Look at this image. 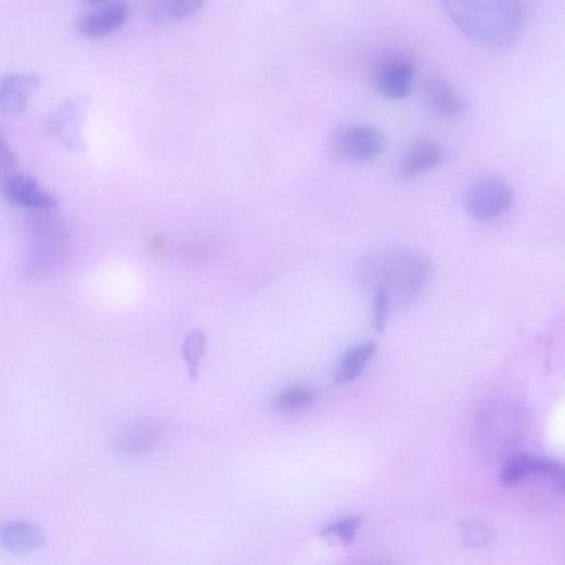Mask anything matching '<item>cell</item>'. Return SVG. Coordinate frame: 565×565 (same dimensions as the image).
<instances>
[{"instance_id":"obj_16","label":"cell","mask_w":565,"mask_h":565,"mask_svg":"<svg viewBox=\"0 0 565 565\" xmlns=\"http://www.w3.org/2000/svg\"><path fill=\"white\" fill-rule=\"evenodd\" d=\"M375 351L376 347L373 343H365L350 349L341 361L336 373L337 384L344 386L354 383Z\"/></svg>"},{"instance_id":"obj_15","label":"cell","mask_w":565,"mask_h":565,"mask_svg":"<svg viewBox=\"0 0 565 565\" xmlns=\"http://www.w3.org/2000/svg\"><path fill=\"white\" fill-rule=\"evenodd\" d=\"M206 0H152L149 18L155 26L170 21H181L194 16L205 5Z\"/></svg>"},{"instance_id":"obj_3","label":"cell","mask_w":565,"mask_h":565,"mask_svg":"<svg viewBox=\"0 0 565 565\" xmlns=\"http://www.w3.org/2000/svg\"><path fill=\"white\" fill-rule=\"evenodd\" d=\"M427 257L413 248H394L371 260V279L374 288H384L393 299L402 304L416 300L432 277Z\"/></svg>"},{"instance_id":"obj_4","label":"cell","mask_w":565,"mask_h":565,"mask_svg":"<svg viewBox=\"0 0 565 565\" xmlns=\"http://www.w3.org/2000/svg\"><path fill=\"white\" fill-rule=\"evenodd\" d=\"M512 185L497 176L472 182L463 196L465 213L476 221H489L505 215L514 204Z\"/></svg>"},{"instance_id":"obj_14","label":"cell","mask_w":565,"mask_h":565,"mask_svg":"<svg viewBox=\"0 0 565 565\" xmlns=\"http://www.w3.org/2000/svg\"><path fill=\"white\" fill-rule=\"evenodd\" d=\"M162 431L154 423L143 422L125 427L116 439V448L125 454L152 451L159 444Z\"/></svg>"},{"instance_id":"obj_24","label":"cell","mask_w":565,"mask_h":565,"mask_svg":"<svg viewBox=\"0 0 565 565\" xmlns=\"http://www.w3.org/2000/svg\"><path fill=\"white\" fill-rule=\"evenodd\" d=\"M82 2L87 4L99 5L110 2V0H82Z\"/></svg>"},{"instance_id":"obj_12","label":"cell","mask_w":565,"mask_h":565,"mask_svg":"<svg viewBox=\"0 0 565 565\" xmlns=\"http://www.w3.org/2000/svg\"><path fill=\"white\" fill-rule=\"evenodd\" d=\"M0 544L16 554H27L41 549L46 537L41 529L27 522H8L0 525Z\"/></svg>"},{"instance_id":"obj_19","label":"cell","mask_w":565,"mask_h":565,"mask_svg":"<svg viewBox=\"0 0 565 565\" xmlns=\"http://www.w3.org/2000/svg\"><path fill=\"white\" fill-rule=\"evenodd\" d=\"M318 394L310 388H294L283 393L275 400L277 409L281 411H295L316 402Z\"/></svg>"},{"instance_id":"obj_11","label":"cell","mask_w":565,"mask_h":565,"mask_svg":"<svg viewBox=\"0 0 565 565\" xmlns=\"http://www.w3.org/2000/svg\"><path fill=\"white\" fill-rule=\"evenodd\" d=\"M81 115L82 106L78 100L62 103L49 119L48 130L51 137L70 149H80Z\"/></svg>"},{"instance_id":"obj_20","label":"cell","mask_w":565,"mask_h":565,"mask_svg":"<svg viewBox=\"0 0 565 565\" xmlns=\"http://www.w3.org/2000/svg\"><path fill=\"white\" fill-rule=\"evenodd\" d=\"M391 298L389 294L382 287L374 288L373 310L374 329L378 333H384L387 328Z\"/></svg>"},{"instance_id":"obj_8","label":"cell","mask_w":565,"mask_h":565,"mask_svg":"<svg viewBox=\"0 0 565 565\" xmlns=\"http://www.w3.org/2000/svg\"><path fill=\"white\" fill-rule=\"evenodd\" d=\"M130 10L127 5L113 3L80 16L75 28L81 36L101 39L118 31L128 23Z\"/></svg>"},{"instance_id":"obj_2","label":"cell","mask_w":565,"mask_h":565,"mask_svg":"<svg viewBox=\"0 0 565 565\" xmlns=\"http://www.w3.org/2000/svg\"><path fill=\"white\" fill-rule=\"evenodd\" d=\"M55 210L33 211L27 224L24 271L43 279L65 267L72 251V233Z\"/></svg>"},{"instance_id":"obj_6","label":"cell","mask_w":565,"mask_h":565,"mask_svg":"<svg viewBox=\"0 0 565 565\" xmlns=\"http://www.w3.org/2000/svg\"><path fill=\"white\" fill-rule=\"evenodd\" d=\"M335 154L351 163H368L380 158L388 149L387 137L369 125H346L334 136Z\"/></svg>"},{"instance_id":"obj_7","label":"cell","mask_w":565,"mask_h":565,"mask_svg":"<svg viewBox=\"0 0 565 565\" xmlns=\"http://www.w3.org/2000/svg\"><path fill=\"white\" fill-rule=\"evenodd\" d=\"M0 195L8 202L31 211L55 210L56 197L35 178L14 172L0 180Z\"/></svg>"},{"instance_id":"obj_18","label":"cell","mask_w":565,"mask_h":565,"mask_svg":"<svg viewBox=\"0 0 565 565\" xmlns=\"http://www.w3.org/2000/svg\"><path fill=\"white\" fill-rule=\"evenodd\" d=\"M206 346L207 339L202 331H193L188 334L184 339L182 354L192 380H196L198 367L205 355Z\"/></svg>"},{"instance_id":"obj_13","label":"cell","mask_w":565,"mask_h":565,"mask_svg":"<svg viewBox=\"0 0 565 565\" xmlns=\"http://www.w3.org/2000/svg\"><path fill=\"white\" fill-rule=\"evenodd\" d=\"M445 150L429 140H422L412 145L403 156L401 171L406 179H413L426 174L445 160Z\"/></svg>"},{"instance_id":"obj_10","label":"cell","mask_w":565,"mask_h":565,"mask_svg":"<svg viewBox=\"0 0 565 565\" xmlns=\"http://www.w3.org/2000/svg\"><path fill=\"white\" fill-rule=\"evenodd\" d=\"M40 86L41 78L34 74H11L0 79V113H23Z\"/></svg>"},{"instance_id":"obj_5","label":"cell","mask_w":565,"mask_h":565,"mask_svg":"<svg viewBox=\"0 0 565 565\" xmlns=\"http://www.w3.org/2000/svg\"><path fill=\"white\" fill-rule=\"evenodd\" d=\"M416 67L413 60L403 53H386L374 61L371 82L380 95L390 101L408 98L414 87Z\"/></svg>"},{"instance_id":"obj_22","label":"cell","mask_w":565,"mask_h":565,"mask_svg":"<svg viewBox=\"0 0 565 565\" xmlns=\"http://www.w3.org/2000/svg\"><path fill=\"white\" fill-rule=\"evenodd\" d=\"M18 166L20 158L12 151L3 129L0 128V175H2L3 178L12 175L16 172Z\"/></svg>"},{"instance_id":"obj_9","label":"cell","mask_w":565,"mask_h":565,"mask_svg":"<svg viewBox=\"0 0 565 565\" xmlns=\"http://www.w3.org/2000/svg\"><path fill=\"white\" fill-rule=\"evenodd\" d=\"M426 108L436 117L454 119L465 111V102L453 86L444 78L428 79L422 90Z\"/></svg>"},{"instance_id":"obj_23","label":"cell","mask_w":565,"mask_h":565,"mask_svg":"<svg viewBox=\"0 0 565 565\" xmlns=\"http://www.w3.org/2000/svg\"><path fill=\"white\" fill-rule=\"evenodd\" d=\"M467 536L466 540H468L471 543H475V538H480L484 545L487 544V540H489V536L485 528H479L477 525H471L465 530Z\"/></svg>"},{"instance_id":"obj_21","label":"cell","mask_w":565,"mask_h":565,"mask_svg":"<svg viewBox=\"0 0 565 565\" xmlns=\"http://www.w3.org/2000/svg\"><path fill=\"white\" fill-rule=\"evenodd\" d=\"M361 524V517H350L328 527L321 532V536L337 537L344 545H348L354 541Z\"/></svg>"},{"instance_id":"obj_1","label":"cell","mask_w":565,"mask_h":565,"mask_svg":"<svg viewBox=\"0 0 565 565\" xmlns=\"http://www.w3.org/2000/svg\"><path fill=\"white\" fill-rule=\"evenodd\" d=\"M444 7L463 35L492 48L515 43L527 20L524 0H444Z\"/></svg>"},{"instance_id":"obj_17","label":"cell","mask_w":565,"mask_h":565,"mask_svg":"<svg viewBox=\"0 0 565 565\" xmlns=\"http://www.w3.org/2000/svg\"><path fill=\"white\" fill-rule=\"evenodd\" d=\"M543 457L518 454L512 458L500 473V483L505 486H517L530 475L542 474Z\"/></svg>"}]
</instances>
